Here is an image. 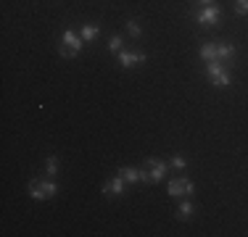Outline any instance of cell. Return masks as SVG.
I'll use <instances>...</instances> for the list:
<instances>
[{"mask_svg": "<svg viewBox=\"0 0 248 237\" xmlns=\"http://www.w3.org/2000/svg\"><path fill=\"white\" fill-rule=\"evenodd\" d=\"M127 32H129V37H135V40H138L140 34H143V29H140L138 19H129V21H127Z\"/></svg>", "mask_w": 248, "mask_h": 237, "instance_id": "14", "label": "cell"}, {"mask_svg": "<svg viewBox=\"0 0 248 237\" xmlns=\"http://www.w3.org/2000/svg\"><path fill=\"white\" fill-rule=\"evenodd\" d=\"M198 5H214V0H196Z\"/></svg>", "mask_w": 248, "mask_h": 237, "instance_id": "19", "label": "cell"}, {"mask_svg": "<svg viewBox=\"0 0 248 237\" xmlns=\"http://www.w3.org/2000/svg\"><path fill=\"white\" fill-rule=\"evenodd\" d=\"M45 171H48V177H56L58 174V158L50 156L48 161H45Z\"/></svg>", "mask_w": 248, "mask_h": 237, "instance_id": "15", "label": "cell"}, {"mask_svg": "<svg viewBox=\"0 0 248 237\" xmlns=\"http://www.w3.org/2000/svg\"><path fill=\"white\" fill-rule=\"evenodd\" d=\"M172 166H174V169H185L187 161H185L182 156H174V158H172Z\"/></svg>", "mask_w": 248, "mask_h": 237, "instance_id": "18", "label": "cell"}, {"mask_svg": "<svg viewBox=\"0 0 248 237\" xmlns=\"http://www.w3.org/2000/svg\"><path fill=\"white\" fill-rule=\"evenodd\" d=\"M219 16H222V8L217 3L214 5H201L198 14H196V21L203 24V27H214V24L219 21Z\"/></svg>", "mask_w": 248, "mask_h": 237, "instance_id": "6", "label": "cell"}, {"mask_svg": "<svg viewBox=\"0 0 248 237\" xmlns=\"http://www.w3.org/2000/svg\"><path fill=\"white\" fill-rule=\"evenodd\" d=\"M190 216H193V203L182 200V203H180V208H177V219H180V222H187Z\"/></svg>", "mask_w": 248, "mask_h": 237, "instance_id": "12", "label": "cell"}, {"mask_svg": "<svg viewBox=\"0 0 248 237\" xmlns=\"http://www.w3.org/2000/svg\"><path fill=\"white\" fill-rule=\"evenodd\" d=\"M119 174L127 179V185H138L140 179L145 182V169H135V166H122Z\"/></svg>", "mask_w": 248, "mask_h": 237, "instance_id": "10", "label": "cell"}, {"mask_svg": "<svg viewBox=\"0 0 248 237\" xmlns=\"http://www.w3.org/2000/svg\"><path fill=\"white\" fill-rule=\"evenodd\" d=\"M108 50L111 53H119L122 50V37H119V34H114V37L108 40Z\"/></svg>", "mask_w": 248, "mask_h": 237, "instance_id": "17", "label": "cell"}, {"mask_svg": "<svg viewBox=\"0 0 248 237\" xmlns=\"http://www.w3.org/2000/svg\"><path fill=\"white\" fill-rule=\"evenodd\" d=\"M124 190H127V179H124L122 174H116L114 179H108V182L103 185V195L114 198V195H124Z\"/></svg>", "mask_w": 248, "mask_h": 237, "instance_id": "8", "label": "cell"}, {"mask_svg": "<svg viewBox=\"0 0 248 237\" xmlns=\"http://www.w3.org/2000/svg\"><path fill=\"white\" fill-rule=\"evenodd\" d=\"M198 53H201V58H203L206 63H214L217 61V43H203Z\"/></svg>", "mask_w": 248, "mask_h": 237, "instance_id": "11", "label": "cell"}, {"mask_svg": "<svg viewBox=\"0 0 248 237\" xmlns=\"http://www.w3.org/2000/svg\"><path fill=\"white\" fill-rule=\"evenodd\" d=\"M167 193L172 195V198H187V195L196 193V185H193L190 179H185V177H177V179H169Z\"/></svg>", "mask_w": 248, "mask_h": 237, "instance_id": "5", "label": "cell"}, {"mask_svg": "<svg viewBox=\"0 0 248 237\" xmlns=\"http://www.w3.org/2000/svg\"><path fill=\"white\" fill-rule=\"evenodd\" d=\"M82 45H85L82 34H77L74 29H66L61 34V43H58V53H61V58H74L82 50Z\"/></svg>", "mask_w": 248, "mask_h": 237, "instance_id": "1", "label": "cell"}, {"mask_svg": "<svg viewBox=\"0 0 248 237\" xmlns=\"http://www.w3.org/2000/svg\"><path fill=\"white\" fill-rule=\"evenodd\" d=\"M206 74H209V79H211V85H214V87H230V85H232V79H230L227 69H224L219 61L206 63Z\"/></svg>", "mask_w": 248, "mask_h": 237, "instance_id": "4", "label": "cell"}, {"mask_svg": "<svg viewBox=\"0 0 248 237\" xmlns=\"http://www.w3.org/2000/svg\"><path fill=\"white\" fill-rule=\"evenodd\" d=\"M235 14L248 16V0H235Z\"/></svg>", "mask_w": 248, "mask_h": 237, "instance_id": "16", "label": "cell"}, {"mask_svg": "<svg viewBox=\"0 0 248 237\" xmlns=\"http://www.w3.org/2000/svg\"><path fill=\"white\" fill-rule=\"evenodd\" d=\"M235 56H238V50H235L232 43H227V40H219V43H217V61H219L222 66H232Z\"/></svg>", "mask_w": 248, "mask_h": 237, "instance_id": "7", "label": "cell"}, {"mask_svg": "<svg viewBox=\"0 0 248 237\" xmlns=\"http://www.w3.org/2000/svg\"><path fill=\"white\" fill-rule=\"evenodd\" d=\"M116 56H119L122 69H132V66H138V63H145V53H129V50H119Z\"/></svg>", "mask_w": 248, "mask_h": 237, "instance_id": "9", "label": "cell"}, {"mask_svg": "<svg viewBox=\"0 0 248 237\" xmlns=\"http://www.w3.org/2000/svg\"><path fill=\"white\" fill-rule=\"evenodd\" d=\"M145 182L148 185H158V182L164 179V174H167V169H169V163L167 161H158V158H148L145 161Z\"/></svg>", "mask_w": 248, "mask_h": 237, "instance_id": "3", "label": "cell"}, {"mask_svg": "<svg viewBox=\"0 0 248 237\" xmlns=\"http://www.w3.org/2000/svg\"><path fill=\"white\" fill-rule=\"evenodd\" d=\"M95 37H98V27L95 24H85V27H82V40H85V43H93Z\"/></svg>", "mask_w": 248, "mask_h": 237, "instance_id": "13", "label": "cell"}, {"mask_svg": "<svg viewBox=\"0 0 248 237\" xmlns=\"http://www.w3.org/2000/svg\"><path fill=\"white\" fill-rule=\"evenodd\" d=\"M29 195H32L34 200H45V198H53V195H58V185L53 179H32L27 185Z\"/></svg>", "mask_w": 248, "mask_h": 237, "instance_id": "2", "label": "cell"}]
</instances>
